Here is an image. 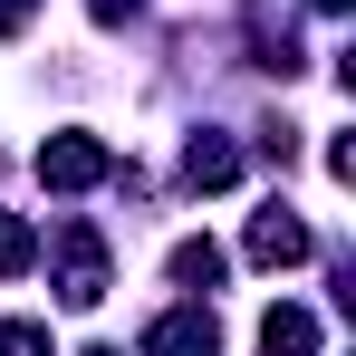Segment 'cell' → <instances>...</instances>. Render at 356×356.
<instances>
[{"label":"cell","instance_id":"cell-1","mask_svg":"<svg viewBox=\"0 0 356 356\" xmlns=\"http://www.w3.org/2000/svg\"><path fill=\"white\" fill-rule=\"evenodd\" d=\"M106 174H116V154L97 135H49L39 145V183L49 193H87V183H106Z\"/></svg>","mask_w":356,"mask_h":356},{"label":"cell","instance_id":"cell-2","mask_svg":"<svg viewBox=\"0 0 356 356\" xmlns=\"http://www.w3.org/2000/svg\"><path fill=\"white\" fill-rule=\"evenodd\" d=\"M58 298L67 308H97V298H106V241L87 232V222L58 232Z\"/></svg>","mask_w":356,"mask_h":356},{"label":"cell","instance_id":"cell-3","mask_svg":"<svg viewBox=\"0 0 356 356\" xmlns=\"http://www.w3.org/2000/svg\"><path fill=\"white\" fill-rule=\"evenodd\" d=\"M308 250H318V241H308V222H298V212H280V202L250 222V260H260V270H298Z\"/></svg>","mask_w":356,"mask_h":356},{"label":"cell","instance_id":"cell-4","mask_svg":"<svg viewBox=\"0 0 356 356\" xmlns=\"http://www.w3.org/2000/svg\"><path fill=\"white\" fill-rule=\"evenodd\" d=\"M145 356H222L212 308H174V318H154V327H145Z\"/></svg>","mask_w":356,"mask_h":356},{"label":"cell","instance_id":"cell-5","mask_svg":"<svg viewBox=\"0 0 356 356\" xmlns=\"http://www.w3.org/2000/svg\"><path fill=\"white\" fill-rule=\"evenodd\" d=\"M183 183H193V193H232V183H241V154L222 145V135H193V154H183Z\"/></svg>","mask_w":356,"mask_h":356},{"label":"cell","instance_id":"cell-6","mask_svg":"<svg viewBox=\"0 0 356 356\" xmlns=\"http://www.w3.org/2000/svg\"><path fill=\"white\" fill-rule=\"evenodd\" d=\"M260 356H318V318L308 308H270L260 318Z\"/></svg>","mask_w":356,"mask_h":356},{"label":"cell","instance_id":"cell-7","mask_svg":"<svg viewBox=\"0 0 356 356\" xmlns=\"http://www.w3.org/2000/svg\"><path fill=\"white\" fill-rule=\"evenodd\" d=\"M222 270H232V260H222V241H174V280H183V289H212Z\"/></svg>","mask_w":356,"mask_h":356},{"label":"cell","instance_id":"cell-8","mask_svg":"<svg viewBox=\"0 0 356 356\" xmlns=\"http://www.w3.org/2000/svg\"><path fill=\"white\" fill-rule=\"evenodd\" d=\"M29 260H39V232H29L19 212H0V280H19Z\"/></svg>","mask_w":356,"mask_h":356},{"label":"cell","instance_id":"cell-9","mask_svg":"<svg viewBox=\"0 0 356 356\" xmlns=\"http://www.w3.org/2000/svg\"><path fill=\"white\" fill-rule=\"evenodd\" d=\"M0 356H49V327L39 318H0Z\"/></svg>","mask_w":356,"mask_h":356},{"label":"cell","instance_id":"cell-10","mask_svg":"<svg viewBox=\"0 0 356 356\" xmlns=\"http://www.w3.org/2000/svg\"><path fill=\"white\" fill-rule=\"evenodd\" d=\"M125 10H135V0H97V19H125Z\"/></svg>","mask_w":356,"mask_h":356},{"label":"cell","instance_id":"cell-11","mask_svg":"<svg viewBox=\"0 0 356 356\" xmlns=\"http://www.w3.org/2000/svg\"><path fill=\"white\" fill-rule=\"evenodd\" d=\"M308 10H347V0H308Z\"/></svg>","mask_w":356,"mask_h":356},{"label":"cell","instance_id":"cell-12","mask_svg":"<svg viewBox=\"0 0 356 356\" xmlns=\"http://www.w3.org/2000/svg\"><path fill=\"white\" fill-rule=\"evenodd\" d=\"M87 356H116V347H87Z\"/></svg>","mask_w":356,"mask_h":356}]
</instances>
